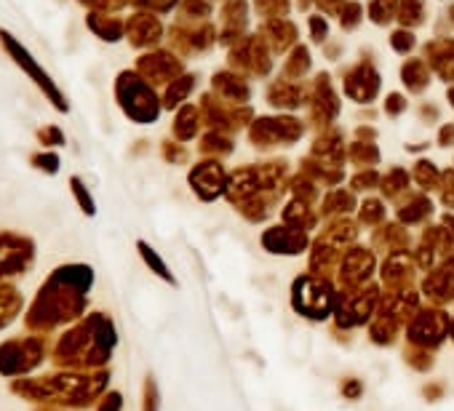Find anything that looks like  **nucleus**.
<instances>
[{
    "mask_svg": "<svg viewBox=\"0 0 454 411\" xmlns=\"http://www.w3.org/2000/svg\"><path fill=\"white\" fill-rule=\"evenodd\" d=\"M107 387V371H75L59 368L41 376H20L9 382V390L33 406H59V408H86Z\"/></svg>",
    "mask_w": 454,
    "mask_h": 411,
    "instance_id": "nucleus-2",
    "label": "nucleus"
},
{
    "mask_svg": "<svg viewBox=\"0 0 454 411\" xmlns=\"http://www.w3.org/2000/svg\"><path fill=\"white\" fill-rule=\"evenodd\" d=\"M70 190H73V195H75V200H78V206H81V212H83L86 217H91L97 209H94V198H91V192L86 190L83 179H81V176H73V179H70Z\"/></svg>",
    "mask_w": 454,
    "mask_h": 411,
    "instance_id": "nucleus-8",
    "label": "nucleus"
},
{
    "mask_svg": "<svg viewBox=\"0 0 454 411\" xmlns=\"http://www.w3.org/2000/svg\"><path fill=\"white\" fill-rule=\"evenodd\" d=\"M35 265V241L20 233H0V283H12Z\"/></svg>",
    "mask_w": 454,
    "mask_h": 411,
    "instance_id": "nucleus-5",
    "label": "nucleus"
},
{
    "mask_svg": "<svg viewBox=\"0 0 454 411\" xmlns=\"http://www.w3.org/2000/svg\"><path fill=\"white\" fill-rule=\"evenodd\" d=\"M20 315H25L22 291L12 283H0V331L9 329Z\"/></svg>",
    "mask_w": 454,
    "mask_h": 411,
    "instance_id": "nucleus-7",
    "label": "nucleus"
},
{
    "mask_svg": "<svg viewBox=\"0 0 454 411\" xmlns=\"http://www.w3.org/2000/svg\"><path fill=\"white\" fill-rule=\"evenodd\" d=\"M0 41H4V46H6V51L12 54V59L30 75V81H35L38 86H41V91L51 99V105H57V110H62V112H67V102H65V97H62V91L57 89V83L49 78V73L30 57V51L17 41V38H12L6 30H0Z\"/></svg>",
    "mask_w": 454,
    "mask_h": 411,
    "instance_id": "nucleus-6",
    "label": "nucleus"
},
{
    "mask_svg": "<svg viewBox=\"0 0 454 411\" xmlns=\"http://www.w3.org/2000/svg\"><path fill=\"white\" fill-rule=\"evenodd\" d=\"M121 406H123V398H121V392H107V395L99 400L97 411H121Z\"/></svg>",
    "mask_w": 454,
    "mask_h": 411,
    "instance_id": "nucleus-12",
    "label": "nucleus"
},
{
    "mask_svg": "<svg viewBox=\"0 0 454 411\" xmlns=\"http://www.w3.org/2000/svg\"><path fill=\"white\" fill-rule=\"evenodd\" d=\"M38 142L46 144V147H54V144H65V136L59 128H41L38 131Z\"/></svg>",
    "mask_w": 454,
    "mask_h": 411,
    "instance_id": "nucleus-11",
    "label": "nucleus"
},
{
    "mask_svg": "<svg viewBox=\"0 0 454 411\" xmlns=\"http://www.w3.org/2000/svg\"><path fill=\"white\" fill-rule=\"evenodd\" d=\"M30 163H33L38 171H43V174H57V171H59V158H57L54 152H35V155L30 158Z\"/></svg>",
    "mask_w": 454,
    "mask_h": 411,
    "instance_id": "nucleus-10",
    "label": "nucleus"
},
{
    "mask_svg": "<svg viewBox=\"0 0 454 411\" xmlns=\"http://www.w3.org/2000/svg\"><path fill=\"white\" fill-rule=\"evenodd\" d=\"M137 249H139L142 260H145V262H147V265L153 268V273H155V275H160L163 281L174 283V275H171V273L166 270V265L160 262V257H158V254H155V252H153V249H150V246H147L145 241H139V244H137Z\"/></svg>",
    "mask_w": 454,
    "mask_h": 411,
    "instance_id": "nucleus-9",
    "label": "nucleus"
},
{
    "mask_svg": "<svg viewBox=\"0 0 454 411\" xmlns=\"http://www.w3.org/2000/svg\"><path fill=\"white\" fill-rule=\"evenodd\" d=\"M33 411H62L59 406H46V403H41V406H35Z\"/></svg>",
    "mask_w": 454,
    "mask_h": 411,
    "instance_id": "nucleus-13",
    "label": "nucleus"
},
{
    "mask_svg": "<svg viewBox=\"0 0 454 411\" xmlns=\"http://www.w3.org/2000/svg\"><path fill=\"white\" fill-rule=\"evenodd\" d=\"M115 347V329L107 315L91 313L67 326L51 347V361L57 368L97 371L107 363Z\"/></svg>",
    "mask_w": 454,
    "mask_h": 411,
    "instance_id": "nucleus-3",
    "label": "nucleus"
},
{
    "mask_svg": "<svg viewBox=\"0 0 454 411\" xmlns=\"http://www.w3.org/2000/svg\"><path fill=\"white\" fill-rule=\"evenodd\" d=\"M94 273L89 265H62L57 268L35 291L25 307V329L30 334H51L57 329L73 326L83 318L89 305V291Z\"/></svg>",
    "mask_w": 454,
    "mask_h": 411,
    "instance_id": "nucleus-1",
    "label": "nucleus"
},
{
    "mask_svg": "<svg viewBox=\"0 0 454 411\" xmlns=\"http://www.w3.org/2000/svg\"><path fill=\"white\" fill-rule=\"evenodd\" d=\"M51 358L46 334H22L0 342V376L20 379L35 374Z\"/></svg>",
    "mask_w": 454,
    "mask_h": 411,
    "instance_id": "nucleus-4",
    "label": "nucleus"
}]
</instances>
